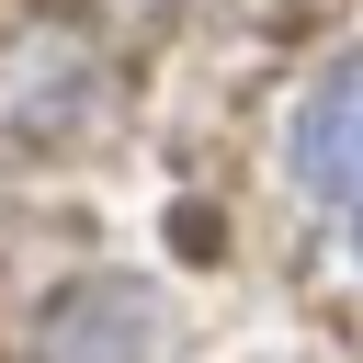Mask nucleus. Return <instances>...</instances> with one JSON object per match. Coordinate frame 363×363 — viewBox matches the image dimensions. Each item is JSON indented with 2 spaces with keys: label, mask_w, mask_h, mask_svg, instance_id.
Returning a JSON list of instances; mask_svg holds the SVG:
<instances>
[{
  "label": "nucleus",
  "mask_w": 363,
  "mask_h": 363,
  "mask_svg": "<svg viewBox=\"0 0 363 363\" xmlns=\"http://www.w3.org/2000/svg\"><path fill=\"white\" fill-rule=\"evenodd\" d=\"M295 182H306V204L352 238V261H363V57H340L329 79H318V102H306V125H295Z\"/></svg>",
  "instance_id": "obj_1"
}]
</instances>
